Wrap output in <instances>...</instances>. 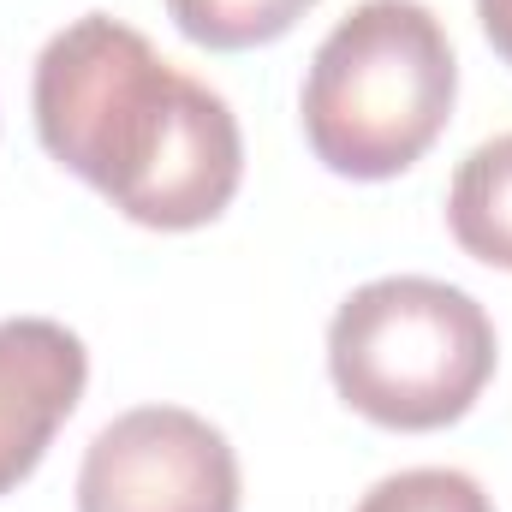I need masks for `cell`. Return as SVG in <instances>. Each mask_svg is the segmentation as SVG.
Wrapping results in <instances>:
<instances>
[{"mask_svg": "<svg viewBox=\"0 0 512 512\" xmlns=\"http://www.w3.org/2000/svg\"><path fill=\"white\" fill-rule=\"evenodd\" d=\"M30 108L42 149L155 233L209 227L245 179L233 108L108 12H84L42 48Z\"/></svg>", "mask_w": 512, "mask_h": 512, "instance_id": "6da1fadb", "label": "cell"}, {"mask_svg": "<svg viewBox=\"0 0 512 512\" xmlns=\"http://www.w3.org/2000/svg\"><path fill=\"white\" fill-rule=\"evenodd\" d=\"M459 96L441 18L417 0L352 6L310 60L304 137L340 179H393L429 155Z\"/></svg>", "mask_w": 512, "mask_h": 512, "instance_id": "7a4b0ae2", "label": "cell"}, {"mask_svg": "<svg viewBox=\"0 0 512 512\" xmlns=\"http://www.w3.org/2000/svg\"><path fill=\"white\" fill-rule=\"evenodd\" d=\"M328 376L358 417L382 429H447L495 376V322L447 280H370L334 310Z\"/></svg>", "mask_w": 512, "mask_h": 512, "instance_id": "3957f363", "label": "cell"}, {"mask_svg": "<svg viewBox=\"0 0 512 512\" xmlns=\"http://www.w3.org/2000/svg\"><path fill=\"white\" fill-rule=\"evenodd\" d=\"M78 512H239V459L197 411L137 405L90 441Z\"/></svg>", "mask_w": 512, "mask_h": 512, "instance_id": "277c9868", "label": "cell"}, {"mask_svg": "<svg viewBox=\"0 0 512 512\" xmlns=\"http://www.w3.org/2000/svg\"><path fill=\"white\" fill-rule=\"evenodd\" d=\"M90 382V352L72 328L48 316L0 322V495H12L78 411Z\"/></svg>", "mask_w": 512, "mask_h": 512, "instance_id": "5b68a950", "label": "cell"}, {"mask_svg": "<svg viewBox=\"0 0 512 512\" xmlns=\"http://www.w3.org/2000/svg\"><path fill=\"white\" fill-rule=\"evenodd\" d=\"M447 227L465 256L489 268H512V131L477 143L459 161L447 191Z\"/></svg>", "mask_w": 512, "mask_h": 512, "instance_id": "8992f818", "label": "cell"}, {"mask_svg": "<svg viewBox=\"0 0 512 512\" xmlns=\"http://www.w3.org/2000/svg\"><path fill=\"white\" fill-rule=\"evenodd\" d=\"M316 0H167L173 24L215 54H239V48H262L274 36H286Z\"/></svg>", "mask_w": 512, "mask_h": 512, "instance_id": "52a82bcc", "label": "cell"}, {"mask_svg": "<svg viewBox=\"0 0 512 512\" xmlns=\"http://www.w3.org/2000/svg\"><path fill=\"white\" fill-rule=\"evenodd\" d=\"M358 512H495V501L483 495L477 477L465 471H441V465H423V471H399L382 477Z\"/></svg>", "mask_w": 512, "mask_h": 512, "instance_id": "ba28073f", "label": "cell"}, {"mask_svg": "<svg viewBox=\"0 0 512 512\" xmlns=\"http://www.w3.org/2000/svg\"><path fill=\"white\" fill-rule=\"evenodd\" d=\"M477 18H483V36L495 42V54L512 66V0H477Z\"/></svg>", "mask_w": 512, "mask_h": 512, "instance_id": "9c48e42d", "label": "cell"}]
</instances>
